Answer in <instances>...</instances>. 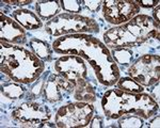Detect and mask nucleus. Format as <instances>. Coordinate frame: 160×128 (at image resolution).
<instances>
[{
  "label": "nucleus",
  "instance_id": "aec40b11",
  "mask_svg": "<svg viewBox=\"0 0 160 128\" xmlns=\"http://www.w3.org/2000/svg\"><path fill=\"white\" fill-rule=\"evenodd\" d=\"M143 125L144 119L136 114H126L118 119V126L122 128H140Z\"/></svg>",
  "mask_w": 160,
  "mask_h": 128
},
{
  "label": "nucleus",
  "instance_id": "393cba45",
  "mask_svg": "<svg viewBox=\"0 0 160 128\" xmlns=\"http://www.w3.org/2000/svg\"><path fill=\"white\" fill-rule=\"evenodd\" d=\"M159 122H160V115H155L153 119H151V121H149L146 125H143V127L145 128H159Z\"/></svg>",
  "mask_w": 160,
  "mask_h": 128
},
{
  "label": "nucleus",
  "instance_id": "cd10ccee",
  "mask_svg": "<svg viewBox=\"0 0 160 128\" xmlns=\"http://www.w3.org/2000/svg\"><path fill=\"white\" fill-rule=\"evenodd\" d=\"M160 6H157L156 7H154V11H153V16L152 18L154 19V22L156 24L159 25V22H160Z\"/></svg>",
  "mask_w": 160,
  "mask_h": 128
},
{
  "label": "nucleus",
  "instance_id": "412c9836",
  "mask_svg": "<svg viewBox=\"0 0 160 128\" xmlns=\"http://www.w3.org/2000/svg\"><path fill=\"white\" fill-rule=\"evenodd\" d=\"M61 9L66 13L78 14L82 11V1L80 0H61Z\"/></svg>",
  "mask_w": 160,
  "mask_h": 128
},
{
  "label": "nucleus",
  "instance_id": "f8f14e48",
  "mask_svg": "<svg viewBox=\"0 0 160 128\" xmlns=\"http://www.w3.org/2000/svg\"><path fill=\"white\" fill-rule=\"evenodd\" d=\"M0 40L1 42L13 45H24L28 43L27 31L16 20L0 13Z\"/></svg>",
  "mask_w": 160,
  "mask_h": 128
},
{
  "label": "nucleus",
  "instance_id": "4be33fe9",
  "mask_svg": "<svg viewBox=\"0 0 160 128\" xmlns=\"http://www.w3.org/2000/svg\"><path fill=\"white\" fill-rule=\"evenodd\" d=\"M82 4H83L90 12L97 13L102 9V0H84V1H82Z\"/></svg>",
  "mask_w": 160,
  "mask_h": 128
},
{
  "label": "nucleus",
  "instance_id": "a211bd4d",
  "mask_svg": "<svg viewBox=\"0 0 160 128\" xmlns=\"http://www.w3.org/2000/svg\"><path fill=\"white\" fill-rule=\"evenodd\" d=\"M110 52L118 66L122 65L123 67H127L135 61V53L131 50V48H113L110 50Z\"/></svg>",
  "mask_w": 160,
  "mask_h": 128
},
{
  "label": "nucleus",
  "instance_id": "1a4fd4ad",
  "mask_svg": "<svg viewBox=\"0 0 160 128\" xmlns=\"http://www.w3.org/2000/svg\"><path fill=\"white\" fill-rule=\"evenodd\" d=\"M102 13L108 24L117 27L140 14V7L135 0H105L102 1Z\"/></svg>",
  "mask_w": 160,
  "mask_h": 128
},
{
  "label": "nucleus",
  "instance_id": "f03ea898",
  "mask_svg": "<svg viewBox=\"0 0 160 128\" xmlns=\"http://www.w3.org/2000/svg\"><path fill=\"white\" fill-rule=\"evenodd\" d=\"M0 47V71L9 80L29 86L43 76L45 62L31 50L4 42Z\"/></svg>",
  "mask_w": 160,
  "mask_h": 128
},
{
  "label": "nucleus",
  "instance_id": "5701e85b",
  "mask_svg": "<svg viewBox=\"0 0 160 128\" xmlns=\"http://www.w3.org/2000/svg\"><path fill=\"white\" fill-rule=\"evenodd\" d=\"M105 122H104V117L99 114H96V115H93V117L90 121L89 125L88 127L90 128H102V127H105Z\"/></svg>",
  "mask_w": 160,
  "mask_h": 128
},
{
  "label": "nucleus",
  "instance_id": "0eeeda50",
  "mask_svg": "<svg viewBox=\"0 0 160 128\" xmlns=\"http://www.w3.org/2000/svg\"><path fill=\"white\" fill-rule=\"evenodd\" d=\"M94 106L90 102L75 101L60 107L55 114V124L58 128L88 127L94 115Z\"/></svg>",
  "mask_w": 160,
  "mask_h": 128
},
{
  "label": "nucleus",
  "instance_id": "39448f33",
  "mask_svg": "<svg viewBox=\"0 0 160 128\" xmlns=\"http://www.w3.org/2000/svg\"><path fill=\"white\" fill-rule=\"evenodd\" d=\"M45 31L52 37H61L69 34H94L99 32V25L95 19L81 14L60 13L44 26Z\"/></svg>",
  "mask_w": 160,
  "mask_h": 128
},
{
  "label": "nucleus",
  "instance_id": "9b49d317",
  "mask_svg": "<svg viewBox=\"0 0 160 128\" xmlns=\"http://www.w3.org/2000/svg\"><path fill=\"white\" fill-rule=\"evenodd\" d=\"M75 82L69 81L68 79L58 73L50 74L45 79L43 98L50 104L61 101L66 95L73 94L75 90Z\"/></svg>",
  "mask_w": 160,
  "mask_h": 128
},
{
  "label": "nucleus",
  "instance_id": "f3484780",
  "mask_svg": "<svg viewBox=\"0 0 160 128\" xmlns=\"http://www.w3.org/2000/svg\"><path fill=\"white\" fill-rule=\"evenodd\" d=\"M27 88L25 84L8 80L1 83V95L8 99L16 101L19 98H24L27 94Z\"/></svg>",
  "mask_w": 160,
  "mask_h": 128
},
{
  "label": "nucleus",
  "instance_id": "7ed1b4c3",
  "mask_svg": "<svg viewBox=\"0 0 160 128\" xmlns=\"http://www.w3.org/2000/svg\"><path fill=\"white\" fill-rule=\"evenodd\" d=\"M102 108L104 114L111 120H118L126 114H136L148 120L159 110V102L148 93H130L117 88L105 92Z\"/></svg>",
  "mask_w": 160,
  "mask_h": 128
},
{
  "label": "nucleus",
  "instance_id": "f257e3e1",
  "mask_svg": "<svg viewBox=\"0 0 160 128\" xmlns=\"http://www.w3.org/2000/svg\"><path fill=\"white\" fill-rule=\"evenodd\" d=\"M52 49L59 55H73L82 58L93 68L97 81L105 86H114L121 71L114 62L110 49L92 34H69L55 38Z\"/></svg>",
  "mask_w": 160,
  "mask_h": 128
},
{
  "label": "nucleus",
  "instance_id": "ddd939ff",
  "mask_svg": "<svg viewBox=\"0 0 160 128\" xmlns=\"http://www.w3.org/2000/svg\"><path fill=\"white\" fill-rule=\"evenodd\" d=\"M75 101L83 102H93L96 101L97 93L95 86L90 81V79L77 78L75 82V90L72 94Z\"/></svg>",
  "mask_w": 160,
  "mask_h": 128
},
{
  "label": "nucleus",
  "instance_id": "9d476101",
  "mask_svg": "<svg viewBox=\"0 0 160 128\" xmlns=\"http://www.w3.org/2000/svg\"><path fill=\"white\" fill-rule=\"evenodd\" d=\"M53 70L69 81L75 82L77 78L90 79L88 63L82 58L73 55H64L56 59Z\"/></svg>",
  "mask_w": 160,
  "mask_h": 128
},
{
  "label": "nucleus",
  "instance_id": "4468645a",
  "mask_svg": "<svg viewBox=\"0 0 160 128\" xmlns=\"http://www.w3.org/2000/svg\"><path fill=\"white\" fill-rule=\"evenodd\" d=\"M12 17L22 26L26 31L38 30L43 27V20L37 15L27 9H17L12 12Z\"/></svg>",
  "mask_w": 160,
  "mask_h": 128
},
{
  "label": "nucleus",
  "instance_id": "bb28decb",
  "mask_svg": "<svg viewBox=\"0 0 160 128\" xmlns=\"http://www.w3.org/2000/svg\"><path fill=\"white\" fill-rule=\"evenodd\" d=\"M154 89L151 93V96L157 102H159V82H157L156 84H154Z\"/></svg>",
  "mask_w": 160,
  "mask_h": 128
},
{
  "label": "nucleus",
  "instance_id": "6e6552de",
  "mask_svg": "<svg viewBox=\"0 0 160 128\" xmlns=\"http://www.w3.org/2000/svg\"><path fill=\"white\" fill-rule=\"evenodd\" d=\"M127 74L142 86H153L159 82L160 57L151 53L141 56L130 64Z\"/></svg>",
  "mask_w": 160,
  "mask_h": 128
},
{
  "label": "nucleus",
  "instance_id": "423d86ee",
  "mask_svg": "<svg viewBox=\"0 0 160 128\" xmlns=\"http://www.w3.org/2000/svg\"><path fill=\"white\" fill-rule=\"evenodd\" d=\"M11 119L20 127H56L55 122H50L49 108L30 99L12 110Z\"/></svg>",
  "mask_w": 160,
  "mask_h": 128
},
{
  "label": "nucleus",
  "instance_id": "b1692460",
  "mask_svg": "<svg viewBox=\"0 0 160 128\" xmlns=\"http://www.w3.org/2000/svg\"><path fill=\"white\" fill-rule=\"evenodd\" d=\"M138 6L140 7H145V9H152V7H156L157 6H159V1L158 0H139L137 1Z\"/></svg>",
  "mask_w": 160,
  "mask_h": 128
},
{
  "label": "nucleus",
  "instance_id": "a878e982",
  "mask_svg": "<svg viewBox=\"0 0 160 128\" xmlns=\"http://www.w3.org/2000/svg\"><path fill=\"white\" fill-rule=\"evenodd\" d=\"M2 3L9 4V6H18V7H22V6H27V4L32 3L31 0H17V1H10V0H6V1H2Z\"/></svg>",
  "mask_w": 160,
  "mask_h": 128
},
{
  "label": "nucleus",
  "instance_id": "20e7f679",
  "mask_svg": "<svg viewBox=\"0 0 160 128\" xmlns=\"http://www.w3.org/2000/svg\"><path fill=\"white\" fill-rule=\"evenodd\" d=\"M159 25L152 16L139 14L126 24L110 28L104 33L105 44L113 48L138 47L151 40L159 41Z\"/></svg>",
  "mask_w": 160,
  "mask_h": 128
},
{
  "label": "nucleus",
  "instance_id": "2eb2a0df",
  "mask_svg": "<svg viewBox=\"0 0 160 128\" xmlns=\"http://www.w3.org/2000/svg\"><path fill=\"white\" fill-rule=\"evenodd\" d=\"M29 48L35 56L44 62H50L53 59V49L49 43L41 40V38L32 37L29 40Z\"/></svg>",
  "mask_w": 160,
  "mask_h": 128
},
{
  "label": "nucleus",
  "instance_id": "dca6fc26",
  "mask_svg": "<svg viewBox=\"0 0 160 128\" xmlns=\"http://www.w3.org/2000/svg\"><path fill=\"white\" fill-rule=\"evenodd\" d=\"M34 7L38 16L47 22L60 14L61 4L60 1H37Z\"/></svg>",
  "mask_w": 160,
  "mask_h": 128
},
{
  "label": "nucleus",
  "instance_id": "6ab92c4d",
  "mask_svg": "<svg viewBox=\"0 0 160 128\" xmlns=\"http://www.w3.org/2000/svg\"><path fill=\"white\" fill-rule=\"evenodd\" d=\"M115 84H117L118 89L126 92H130V93H142V92H144V86H142L140 83L135 81L129 76L120 77V79Z\"/></svg>",
  "mask_w": 160,
  "mask_h": 128
}]
</instances>
